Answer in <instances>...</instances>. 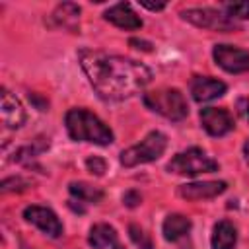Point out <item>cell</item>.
<instances>
[{
	"mask_svg": "<svg viewBox=\"0 0 249 249\" xmlns=\"http://www.w3.org/2000/svg\"><path fill=\"white\" fill-rule=\"evenodd\" d=\"M78 58L93 89L107 101L128 99L152 82V70L126 56L82 49Z\"/></svg>",
	"mask_w": 249,
	"mask_h": 249,
	"instance_id": "obj_1",
	"label": "cell"
},
{
	"mask_svg": "<svg viewBox=\"0 0 249 249\" xmlns=\"http://www.w3.org/2000/svg\"><path fill=\"white\" fill-rule=\"evenodd\" d=\"M66 130L72 140L78 142H93L99 146H107L113 142L111 128L91 111L88 109H70L66 113Z\"/></svg>",
	"mask_w": 249,
	"mask_h": 249,
	"instance_id": "obj_2",
	"label": "cell"
},
{
	"mask_svg": "<svg viewBox=\"0 0 249 249\" xmlns=\"http://www.w3.org/2000/svg\"><path fill=\"white\" fill-rule=\"evenodd\" d=\"M144 105L154 113L169 119V121H183L189 115V105L185 95L175 88H163L144 93Z\"/></svg>",
	"mask_w": 249,
	"mask_h": 249,
	"instance_id": "obj_3",
	"label": "cell"
},
{
	"mask_svg": "<svg viewBox=\"0 0 249 249\" xmlns=\"http://www.w3.org/2000/svg\"><path fill=\"white\" fill-rule=\"evenodd\" d=\"M165 148H167V136L160 130H152L144 136V140L121 152V165L134 167L140 163L156 161L165 152Z\"/></svg>",
	"mask_w": 249,
	"mask_h": 249,
	"instance_id": "obj_4",
	"label": "cell"
},
{
	"mask_svg": "<svg viewBox=\"0 0 249 249\" xmlns=\"http://www.w3.org/2000/svg\"><path fill=\"white\" fill-rule=\"evenodd\" d=\"M167 171L177 175H198V173H212L218 171V161L206 156L200 148H189L185 152L175 154L169 163Z\"/></svg>",
	"mask_w": 249,
	"mask_h": 249,
	"instance_id": "obj_5",
	"label": "cell"
},
{
	"mask_svg": "<svg viewBox=\"0 0 249 249\" xmlns=\"http://www.w3.org/2000/svg\"><path fill=\"white\" fill-rule=\"evenodd\" d=\"M181 18L196 27L218 31V33H230V31H239V25L235 19L228 18L222 10H212V8H187L181 10Z\"/></svg>",
	"mask_w": 249,
	"mask_h": 249,
	"instance_id": "obj_6",
	"label": "cell"
},
{
	"mask_svg": "<svg viewBox=\"0 0 249 249\" xmlns=\"http://www.w3.org/2000/svg\"><path fill=\"white\" fill-rule=\"evenodd\" d=\"M212 56H214L216 64L230 74H241V72L249 70V53L245 49L222 43V45L214 47Z\"/></svg>",
	"mask_w": 249,
	"mask_h": 249,
	"instance_id": "obj_7",
	"label": "cell"
},
{
	"mask_svg": "<svg viewBox=\"0 0 249 249\" xmlns=\"http://www.w3.org/2000/svg\"><path fill=\"white\" fill-rule=\"evenodd\" d=\"M23 218L29 224L37 226L43 233H47L51 237H60L62 235V224H60L58 216L47 206H27L23 210Z\"/></svg>",
	"mask_w": 249,
	"mask_h": 249,
	"instance_id": "obj_8",
	"label": "cell"
},
{
	"mask_svg": "<svg viewBox=\"0 0 249 249\" xmlns=\"http://www.w3.org/2000/svg\"><path fill=\"white\" fill-rule=\"evenodd\" d=\"M200 123H202V128L210 136H224V134L231 132L235 126L231 115L226 109H218V107L200 109Z\"/></svg>",
	"mask_w": 249,
	"mask_h": 249,
	"instance_id": "obj_9",
	"label": "cell"
},
{
	"mask_svg": "<svg viewBox=\"0 0 249 249\" xmlns=\"http://www.w3.org/2000/svg\"><path fill=\"white\" fill-rule=\"evenodd\" d=\"M228 189L224 181H198V183H185L177 189V195L185 200H204L222 195Z\"/></svg>",
	"mask_w": 249,
	"mask_h": 249,
	"instance_id": "obj_10",
	"label": "cell"
},
{
	"mask_svg": "<svg viewBox=\"0 0 249 249\" xmlns=\"http://www.w3.org/2000/svg\"><path fill=\"white\" fill-rule=\"evenodd\" d=\"M191 93H193L195 101H198V103L212 101L226 93V84L222 80H216L210 76H195L191 82Z\"/></svg>",
	"mask_w": 249,
	"mask_h": 249,
	"instance_id": "obj_11",
	"label": "cell"
},
{
	"mask_svg": "<svg viewBox=\"0 0 249 249\" xmlns=\"http://www.w3.org/2000/svg\"><path fill=\"white\" fill-rule=\"evenodd\" d=\"M80 6L78 4H72V2H62L58 4L53 14L49 16V25L53 27H62V29H68L72 33H76L80 29Z\"/></svg>",
	"mask_w": 249,
	"mask_h": 249,
	"instance_id": "obj_12",
	"label": "cell"
},
{
	"mask_svg": "<svg viewBox=\"0 0 249 249\" xmlns=\"http://www.w3.org/2000/svg\"><path fill=\"white\" fill-rule=\"evenodd\" d=\"M103 18L107 21H111L113 25H117L121 29H126V31H134V29L142 27V19L134 14L130 4H126V2H119V4L111 6L109 10H105Z\"/></svg>",
	"mask_w": 249,
	"mask_h": 249,
	"instance_id": "obj_13",
	"label": "cell"
},
{
	"mask_svg": "<svg viewBox=\"0 0 249 249\" xmlns=\"http://www.w3.org/2000/svg\"><path fill=\"white\" fill-rule=\"evenodd\" d=\"M2 123L6 128H19L25 123V109L6 88H2Z\"/></svg>",
	"mask_w": 249,
	"mask_h": 249,
	"instance_id": "obj_14",
	"label": "cell"
},
{
	"mask_svg": "<svg viewBox=\"0 0 249 249\" xmlns=\"http://www.w3.org/2000/svg\"><path fill=\"white\" fill-rule=\"evenodd\" d=\"M88 243H89L93 249H107V247L123 249V247L119 245V239H117V231H115V228H113V226H109V224H95V226L89 230Z\"/></svg>",
	"mask_w": 249,
	"mask_h": 249,
	"instance_id": "obj_15",
	"label": "cell"
},
{
	"mask_svg": "<svg viewBox=\"0 0 249 249\" xmlns=\"http://www.w3.org/2000/svg\"><path fill=\"white\" fill-rule=\"evenodd\" d=\"M191 220L183 214H169L165 220H163V226H161V231H163V237L167 241H177L181 237H185L189 231H191Z\"/></svg>",
	"mask_w": 249,
	"mask_h": 249,
	"instance_id": "obj_16",
	"label": "cell"
},
{
	"mask_svg": "<svg viewBox=\"0 0 249 249\" xmlns=\"http://www.w3.org/2000/svg\"><path fill=\"white\" fill-rule=\"evenodd\" d=\"M237 231L231 222L220 220L212 231V249H235Z\"/></svg>",
	"mask_w": 249,
	"mask_h": 249,
	"instance_id": "obj_17",
	"label": "cell"
},
{
	"mask_svg": "<svg viewBox=\"0 0 249 249\" xmlns=\"http://www.w3.org/2000/svg\"><path fill=\"white\" fill-rule=\"evenodd\" d=\"M68 191L74 198H78L80 202H99L103 198V191L95 185H89V183H84V181H74L68 185Z\"/></svg>",
	"mask_w": 249,
	"mask_h": 249,
	"instance_id": "obj_18",
	"label": "cell"
},
{
	"mask_svg": "<svg viewBox=\"0 0 249 249\" xmlns=\"http://www.w3.org/2000/svg\"><path fill=\"white\" fill-rule=\"evenodd\" d=\"M47 148H49V138H43V136H39V138H35L31 144H27V146L19 148L14 160H16V161H25V160L37 158V156H39V154H43Z\"/></svg>",
	"mask_w": 249,
	"mask_h": 249,
	"instance_id": "obj_19",
	"label": "cell"
},
{
	"mask_svg": "<svg viewBox=\"0 0 249 249\" xmlns=\"http://www.w3.org/2000/svg\"><path fill=\"white\" fill-rule=\"evenodd\" d=\"M220 8L231 19H247L249 18V2H224Z\"/></svg>",
	"mask_w": 249,
	"mask_h": 249,
	"instance_id": "obj_20",
	"label": "cell"
},
{
	"mask_svg": "<svg viewBox=\"0 0 249 249\" xmlns=\"http://www.w3.org/2000/svg\"><path fill=\"white\" fill-rule=\"evenodd\" d=\"M128 235H130V239H132V243H134L136 247H140V249H154V247H152V239L148 237V233H146L140 226L130 224V226H128Z\"/></svg>",
	"mask_w": 249,
	"mask_h": 249,
	"instance_id": "obj_21",
	"label": "cell"
},
{
	"mask_svg": "<svg viewBox=\"0 0 249 249\" xmlns=\"http://www.w3.org/2000/svg\"><path fill=\"white\" fill-rule=\"evenodd\" d=\"M86 167H88V171L93 173V175H103V173L107 171V161H105L103 158H99V156H89V158L86 160Z\"/></svg>",
	"mask_w": 249,
	"mask_h": 249,
	"instance_id": "obj_22",
	"label": "cell"
},
{
	"mask_svg": "<svg viewBox=\"0 0 249 249\" xmlns=\"http://www.w3.org/2000/svg\"><path fill=\"white\" fill-rule=\"evenodd\" d=\"M23 187H29V181L21 179V177H8L2 181V193H10V191H21Z\"/></svg>",
	"mask_w": 249,
	"mask_h": 249,
	"instance_id": "obj_23",
	"label": "cell"
},
{
	"mask_svg": "<svg viewBox=\"0 0 249 249\" xmlns=\"http://www.w3.org/2000/svg\"><path fill=\"white\" fill-rule=\"evenodd\" d=\"M235 109H237V115H239L245 123H249V97H239V99L235 101Z\"/></svg>",
	"mask_w": 249,
	"mask_h": 249,
	"instance_id": "obj_24",
	"label": "cell"
},
{
	"mask_svg": "<svg viewBox=\"0 0 249 249\" xmlns=\"http://www.w3.org/2000/svg\"><path fill=\"white\" fill-rule=\"evenodd\" d=\"M140 200H142V198H140V195H138L136 191H128V193H124V196H123V202H124L128 208H134Z\"/></svg>",
	"mask_w": 249,
	"mask_h": 249,
	"instance_id": "obj_25",
	"label": "cell"
},
{
	"mask_svg": "<svg viewBox=\"0 0 249 249\" xmlns=\"http://www.w3.org/2000/svg\"><path fill=\"white\" fill-rule=\"evenodd\" d=\"M128 43H130L134 49H138V51H146V53H150V51H152V43H148V41H142V39L132 37Z\"/></svg>",
	"mask_w": 249,
	"mask_h": 249,
	"instance_id": "obj_26",
	"label": "cell"
},
{
	"mask_svg": "<svg viewBox=\"0 0 249 249\" xmlns=\"http://www.w3.org/2000/svg\"><path fill=\"white\" fill-rule=\"evenodd\" d=\"M144 8H148V10H154V12H158V10H163L165 8V4L163 2H160V4H150V2H140Z\"/></svg>",
	"mask_w": 249,
	"mask_h": 249,
	"instance_id": "obj_27",
	"label": "cell"
},
{
	"mask_svg": "<svg viewBox=\"0 0 249 249\" xmlns=\"http://www.w3.org/2000/svg\"><path fill=\"white\" fill-rule=\"evenodd\" d=\"M243 154H245V160H247V163H249V140H247L245 146H243Z\"/></svg>",
	"mask_w": 249,
	"mask_h": 249,
	"instance_id": "obj_28",
	"label": "cell"
}]
</instances>
